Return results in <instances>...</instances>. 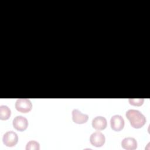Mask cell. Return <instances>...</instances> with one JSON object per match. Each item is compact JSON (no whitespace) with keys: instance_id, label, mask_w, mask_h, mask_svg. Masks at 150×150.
<instances>
[{"instance_id":"11","label":"cell","mask_w":150,"mask_h":150,"mask_svg":"<svg viewBox=\"0 0 150 150\" xmlns=\"http://www.w3.org/2000/svg\"><path fill=\"white\" fill-rule=\"evenodd\" d=\"M26 150H39L40 145L39 142L36 141L32 140L29 141L26 145Z\"/></svg>"},{"instance_id":"8","label":"cell","mask_w":150,"mask_h":150,"mask_svg":"<svg viewBox=\"0 0 150 150\" xmlns=\"http://www.w3.org/2000/svg\"><path fill=\"white\" fill-rule=\"evenodd\" d=\"M107 120L102 116H97L92 121V127L98 131L104 129L107 127Z\"/></svg>"},{"instance_id":"9","label":"cell","mask_w":150,"mask_h":150,"mask_svg":"<svg viewBox=\"0 0 150 150\" xmlns=\"http://www.w3.org/2000/svg\"><path fill=\"white\" fill-rule=\"evenodd\" d=\"M121 146L127 150H134L137 148V141L132 137L125 138L121 142Z\"/></svg>"},{"instance_id":"3","label":"cell","mask_w":150,"mask_h":150,"mask_svg":"<svg viewBox=\"0 0 150 150\" xmlns=\"http://www.w3.org/2000/svg\"><path fill=\"white\" fill-rule=\"evenodd\" d=\"M2 141L4 144L6 146H14L18 143V136L17 134L13 131H8L4 135Z\"/></svg>"},{"instance_id":"1","label":"cell","mask_w":150,"mask_h":150,"mask_svg":"<svg viewBox=\"0 0 150 150\" xmlns=\"http://www.w3.org/2000/svg\"><path fill=\"white\" fill-rule=\"evenodd\" d=\"M125 116L129 121L131 125L134 128H141L146 123L145 117L138 110H128Z\"/></svg>"},{"instance_id":"12","label":"cell","mask_w":150,"mask_h":150,"mask_svg":"<svg viewBox=\"0 0 150 150\" xmlns=\"http://www.w3.org/2000/svg\"><path fill=\"white\" fill-rule=\"evenodd\" d=\"M128 101L130 104L135 106H141L143 104L144 99V98H129Z\"/></svg>"},{"instance_id":"7","label":"cell","mask_w":150,"mask_h":150,"mask_svg":"<svg viewBox=\"0 0 150 150\" xmlns=\"http://www.w3.org/2000/svg\"><path fill=\"white\" fill-rule=\"evenodd\" d=\"M72 119L74 122L78 124H84L87 121L88 116L87 114L82 113L77 109H74L72 111Z\"/></svg>"},{"instance_id":"4","label":"cell","mask_w":150,"mask_h":150,"mask_svg":"<svg viewBox=\"0 0 150 150\" xmlns=\"http://www.w3.org/2000/svg\"><path fill=\"white\" fill-rule=\"evenodd\" d=\"M90 141L92 145L96 147H101L105 143V136L102 132L96 131L90 135Z\"/></svg>"},{"instance_id":"10","label":"cell","mask_w":150,"mask_h":150,"mask_svg":"<svg viewBox=\"0 0 150 150\" xmlns=\"http://www.w3.org/2000/svg\"><path fill=\"white\" fill-rule=\"evenodd\" d=\"M11 114L10 108L6 105L0 106V119L1 120H6L9 118Z\"/></svg>"},{"instance_id":"2","label":"cell","mask_w":150,"mask_h":150,"mask_svg":"<svg viewBox=\"0 0 150 150\" xmlns=\"http://www.w3.org/2000/svg\"><path fill=\"white\" fill-rule=\"evenodd\" d=\"M15 108L19 112L27 113L32 110V104L29 99L19 98L15 103Z\"/></svg>"},{"instance_id":"5","label":"cell","mask_w":150,"mask_h":150,"mask_svg":"<svg viewBox=\"0 0 150 150\" xmlns=\"http://www.w3.org/2000/svg\"><path fill=\"white\" fill-rule=\"evenodd\" d=\"M124 120L122 116L120 115H113L110 120L111 128L115 131H121L124 127Z\"/></svg>"},{"instance_id":"6","label":"cell","mask_w":150,"mask_h":150,"mask_svg":"<svg viewBox=\"0 0 150 150\" xmlns=\"http://www.w3.org/2000/svg\"><path fill=\"white\" fill-rule=\"evenodd\" d=\"M12 124L13 127L18 131H23L28 127V121L25 117L22 115H18L13 120Z\"/></svg>"}]
</instances>
